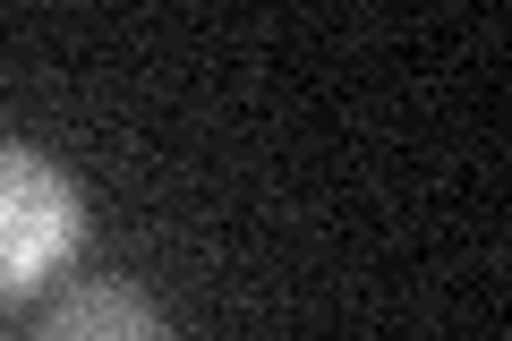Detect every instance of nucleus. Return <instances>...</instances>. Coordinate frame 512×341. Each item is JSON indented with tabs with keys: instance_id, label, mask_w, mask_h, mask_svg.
I'll use <instances>...</instances> for the list:
<instances>
[{
	"instance_id": "nucleus-1",
	"label": "nucleus",
	"mask_w": 512,
	"mask_h": 341,
	"mask_svg": "<svg viewBox=\"0 0 512 341\" xmlns=\"http://www.w3.org/2000/svg\"><path fill=\"white\" fill-rule=\"evenodd\" d=\"M69 248H77V188L52 162L0 145V290H26Z\"/></svg>"
},
{
	"instance_id": "nucleus-2",
	"label": "nucleus",
	"mask_w": 512,
	"mask_h": 341,
	"mask_svg": "<svg viewBox=\"0 0 512 341\" xmlns=\"http://www.w3.org/2000/svg\"><path fill=\"white\" fill-rule=\"evenodd\" d=\"M43 341H171V333H163V316H154L137 290L86 282V290H69V299L43 316Z\"/></svg>"
}]
</instances>
